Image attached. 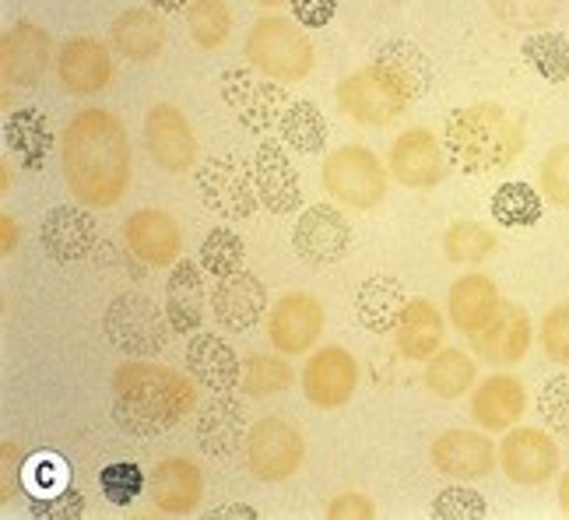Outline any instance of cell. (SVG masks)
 Wrapping results in <instances>:
<instances>
[{
    "instance_id": "obj_1",
    "label": "cell",
    "mask_w": 569,
    "mask_h": 520,
    "mask_svg": "<svg viewBox=\"0 0 569 520\" xmlns=\"http://www.w3.org/2000/svg\"><path fill=\"white\" fill-rule=\"evenodd\" d=\"M68 190L84 208H113L130 183V144L123 123L106 110L78 113L60 144Z\"/></svg>"
},
{
    "instance_id": "obj_2",
    "label": "cell",
    "mask_w": 569,
    "mask_h": 520,
    "mask_svg": "<svg viewBox=\"0 0 569 520\" xmlns=\"http://www.w3.org/2000/svg\"><path fill=\"white\" fill-rule=\"evenodd\" d=\"M109 387H113V422L127 437H162L197 408V387L162 362H123Z\"/></svg>"
},
{
    "instance_id": "obj_3",
    "label": "cell",
    "mask_w": 569,
    "mask_h": 520,
    "mask_svg": "<svg viewBox=\"0 0 569 520\" xmlns=\"http://www.w3.org/2000/svg\"><path fill=\"white\" fill-rule=\"evenodd\" d=\"M443 148L468 177L507 169L523 151V130L492 102L461 106L443 123Z\"/></svg>"
},
{
    "instance_id": "obj_4",
    "label": "cell",
    "mask_w": 569,
    "mask_h": 520,
    "mask_svg": "<svg viewBox=\"0 0 569 520\" xmlns=\"http://www.w3.org/2000/svg\"><path fill=\"white\" fill-rule=\"evenodd\" d=\"M102 331L117 352H123L130 359H151V356L166 352L172 323L151 296L120 292L102 313Z\"/></svg>"
},
{
    "instance_id": "obj_5",
    "label": "cell",
    "mask_w": 569,
    "mask_h": 520,
    "mask_svg": "<svg viewBox=\"0 0 569 520\" xmlns=\"http://www.w3.org/2000/svg\"><path fill=\"white\" fill-rule=\"evenodd\" d=\"M323 190L356 211H373L387 198V169L362 144H341L323 162Z\"/></svg>"
},
{
    "instance_id": "obj_6",
    "label": "cell",
    "mask_w": 569,
    "mask_h": 520,
    "mask_svg": "<svg viewBox=\"0 0 569 520\" xmlns=\"http://www.w3.org/2000/svg\"><path fill=\"white\" fill-rule=\"evenodd\" d=\"M247 57L257 71L278 81H302L313 68V47L302 39L292 21L264 18L247 36Z\"/></svg>"
},
{
    "instance_id": "obj_7",
    "label": "cell",
    "mask_w": 569,
    "mask_h": 520,
    "mask_svg": "<svg viewBox=\"0 0 569 520\" xmlns=\"http://www.w3.org/2000/svg\"><path fill=\"white\" fill-rule=\"evenodd\" d=\"M197 193H201V204L214 219H226V222L253 219V211L260 204L253 172L236 156L208 159L204 166H197Z\"/></svg>"
},
{
    "instance_id": "obj_8",
    "label": "cell",
    "mask_w": 569,
    "mask_h": 520,
    "mask_svg": "<svg viewBox=\"0 0 569 520\" xmlns=\"http://www.w3.org/2000/svg\"><path fill=\"white\" fill-rule=\"evenodd\" d=\"M306 443L302 432L284 419H260L247 432V471L257 482L278 486L302 468Z\"/></svg>"
},
{
    "instance_id": "obj_9",
    "label": "cell",
    "mask_w": 569,
    "mask_h": 520,
    "mask_svg": "<svg viewBox=\"0 0 569 520\" xmlns=\"http://www.w3.org/2000/svg\"><path fill=\"white\" fill-rule=\"evenodd\" d=\"M356 247L352 222L331 204H313L299 214V222L292 229V250L302 264L310 268H331L341 264L348 250Z\"/></svg>"
},
{
    "instance_id": "obj_10",
    "label": "cell",
    "mask_w": 569,
    "mask_h": 520,
    "mask_svg": "<svg viewBox=\"0 0 569 520\" xmlns=\"http://www.w3.org/2000/svg\"><path fill=\"white\" fill-rule=\"evenodd\" d=\"M359 387V362L341 344H323L302 366V394L317 408H345Z\"/></svg>"
},
{
    "instance_id": "obj_11",
    "label": "cell",
    "mask_w": 569,
    "mask_h": 520,
    "mask_svg": "<svg viewBox=\"0 0 569 520\" xmlns=\"http://www.w3.org/2000/svg\"><path fill=\"white\" fill-rule=\"evenodd\" d=\"M499 468L513 486H545L559 471V443L545 429H507L499 443Z\"/></svg>"
},
{
    "instance_id": "obj_12",
    "label": "cell",
    "mask_w": 569,
    "mask_h": 520,
    "mask_svg": "<svg viewBox=\"0 0 569 520\" xmlns=\"http://www.w3.org/2000/svg\"><path fill=\"white\" fill-rule=\"evenodd\" d=\"M390 172L393 180L411 187V190H432L447 180L450 172V156L443 148V138L429 134L426 127L405 130L390 148Z\"/></svg>"
},
{
    "instance_id": "obj_13",
    "label": "cell",
    "mask_w": 569,
    "mask_h": 520,
    "mask_svg": "<svg viewBox=\"0 0 569 520\" xmlns=\"http://www.w3.org/2000/svg\"><path fill=\"white\" fill-rule=\"evenodd\" d=\"M39 243L53 264L71 268L81 264L84 257H92L99 247V222L92 211L74 204H57L47 211V219L39 222Z\"/></svg>"
},
{
    "instance_id": "obj_14",
    "label": "cell",
    "mask_w": 569,
    "mask_h": 520,
    "mask_svg": "<svg viewBox=\"0 0 569 520\" xmlns=\"http://www.w3.org/2000/svg\"><path fill=\"white\" fill-rule=\"evenodd\" d=\"M268 307H271L268 286L247 268L214 281L211 310H214V323L222 331H239V334L253 331L257 323L268 317Z\"/></svg>"
},
{
    "instance_id": "obj_15",
    "label": "cell",
    "mask_w": 569,
    "mask_h": 520,
    "mask_svg": "<svg viewBox=\"0 0 569 520\" xmlns=\"http://www.w3.org/2000/svg\"><path fill=\"white\" fill-rule=\"evenodd\" d=\"M323 302L313 292H289L274 302L268 317V338L281 356H302L323 334Z\"/></svg>"
},
{
    "instance_id": "obj_16",
    "label": "cell",
    "mask_w": 569,
    "mask_h": 520,
    "mask_svg": "<svg viewBox=\"0 0 569 520\" xmlns=\"http://www.w3.org/2000/svg\"><path fill=\"white\" fill-rule=\"evenodd\" d=\"M429 458L436 471L447 474L457 482H478L492 474L496 468V443L486 432H471V429H447L432 440Z\"/></svg>"
},
{
    "instance_id": "obj_17",
    "label": "cell",
    "mask_w": 569,
    "mask_h": 520,
    "mask_svg": "<svg viewBox=\"0 0 569 520\" xmlns=\"http://www.w3.org/2000/svg\"><path fill=\"white\" fill-rule=\"evenodd\" d=\"M338 102H341V110L348 117L366 123V127L393 123L408 106V99L393 89V84L377 68H366V71H359L352 78H345L338 84Z\"/></svg>"
},
{
    "instance_id": "obj_18",
    "label": "cell",
    "mask_w": 569,
    "mask_h": 520,
    "mask_svg": "<svg viewBox=\"0 0 569 520\" xmlns=\"http://www.w3.org/2000/svg\"><path fill=\"white\" fill-rule=\"evenodd\" d=\"M144 141H148V156L156 159L162 172H187L197 162V138L187 117L177 106L159 102L156 110L144 120Z\"/></svg>"
},
{
    "instance_id": "obj_19",
    "label": "cell",
    "mask_w": 569,
    "mask_h": 520,
    "mask_svg": "<svg viewBox=\"0 0 569 520\" xmlns=\"http://www.w3.org/2000/svg\"><path fill=\"white\" fill-rule=\"evenodd\" d=\"M123 243L138 260L151 268L177 264L183 250V232L169 211L162 208H141L123 222Z\"/></svg>"
},
{
    "instance_id": "obj_20",
    "label": "cell",
    "mask_w": 569,
    "mask_h": 520,
    "mask_svg": "<svg viewBox=\"0 0 569 520\" xmlns=\"http://www.w3.org/2000/svg\"><path fill=\"white\" fill-rule=\"evenodd\" d=\"M468 338H471V349L478 359H486L492 366H513L528 356L535 328H531L528 310H523L520 302H502L499 313L486 323V328Z\"/></svg>"
},
{
    "instance_id": "obj_21",
    "label": "cell",
    "mask_w": 569,
    "mask_h": 520,
    "mask_svg": "<svg viewBox=\"0 0 569 520\" xmlns=\"http://www.w3.org/2000/svg\"><path fill=\"white\" fill-rule=\"evenodd\" d=\"M253 187L257 198L271 214H292L299 211L302 187H299V169L284 156V148L274 141H264L253 156Z\"/></svg>"
},
{
    "instance_id": "obj_22",
    "label": "cell",
    "mask_w": 569,
    "mask_h": 520,
    "mask_svg": "<svg viewBox=\"0 0 569 520\" xmlns=\"http://www.w3.org/2000/svg\"><path fill=\"white\" fill-rule=\"evenodd\" d=\"M148 496L162 513H193L204 496V474L187 458H166L148 471Z\"/></svg>"
},
{
    "instance_id": "obj_23",
    "label": "cell",
    "mask_w": 569,
    "mask_h": 520,
    "mask_svg": "<svg viewBox=\"0 0 569 520\" xmlns=\"http://www.w3.org/2000/svg\"><path fill=\"white\" fill-rule=\"evenodd\" d=\"M247 432L243 401L229 398V390L214 394L197 416V443L211 458H232L239 447H247Z\"/></svg>"
},
{
    "instance_id": "obj_24",
    "label": "cell",
    "mask_w": 569,
    "mask_h": 520,
    "mask_svg": "<svg viewBox=\"0 0 569 520\" xmlns=\"http://www.w3.org/2000/svg\"><path fill=\"white\" fill-rule=\"evenodd\" d=\"M187 370L201 387H211L214 394H222V390L239 387L243 362H239L236 349L226 338L208 334V331H193L187 341Z\"/></svg>"
},
{
    "instance_id": "obj_25",
    "label": "cell",
    "mask_w": 569,
    "mask_h": 520,
    "mask_svg": "<svg viewBox=\"0 0 569 520\" xmlns=\"http://www.w3.org/2000/svg\"><path fill=\"white\" fill-rule=\"evenodd\" d=\"M528 408V394L523 383L510 373H496L489 380H481L471 394V419L489 429V432H507L517 426V419Z\"/></svg>"
},
{
    "instance_id": "obj_26",
    "label": "cell",
    "mask_w": 569,
    "mask_h": 520,
    "mask_svg": "<svg viewBox=\"0 0 569 520\" xmlns=\"http://www.w3.org/2000/svg\"><path fill=\"white\" fill-rule=\"evenodd\" d=\"M502 296L496 289V281L486 274H465L457 278L447 292V313L450 323L461 334H478L486 323L499 313Z\"/></svg>"
},
{
    "instance_id": "obj_27",
    "label": "cell",
    "mask_w": 569,
    "mask_h": 520,
    "mask_svg": "<svg viewBox=\"0 0 569 520\" xmlns=\"http://www.w3.org/2000/svg\"><path fill=\"white\" fill-rule=\"evenodd\" d=\"M57 74L60 84L74 96H96L109 84V53L102 50V42L96 39H71L63 42V50L57 57Z\"/></svg>"
},
{
    "instance_id": "obj_28",
    "label": "cell",
    "mask_w": 569,
    "mask_h": 520,
    "mask_svg": "<svg viewBox=\"0 0 569 520\" xmlns=\"http://www.w3.org/2000/svg\"><path fill=\"white\" fill-rule=\"evenodd\" d=\"M226 99L236 106V113L239 120H243L253 134H268L271 127L281 123V106H289L284 102V92L278 89V84H264V81H253L250 74H226Z\"/></svg>"
},
{
    "instance_id": "obj_29",
    "label": "cell",
    "mask_w": 569,
    "mask_h": 520,
    "mask_svg": "<svg viewBox=\"0 0 569 520\" xmlns=\"http://www.w3.org/2000/svg\"><path fill=\"white\" fill-rule=\"evenodd\" d=\"M405 307H408V292L401 281L390 274H369L356 289V320L362 331H373V334L393 331Z\"/></svg>"
},
{
    "instance_id": "obj_30",
    "label": "cell",
    "mask_w": 569,
    "mask_h": 520,
    "mask_svg": "<svg viewBox=\"0 0 569 520\" xmlns=\"http://www.w3.org/2000/svg\"><path fill=\"white\" fill-rule=\"evenodd\" d=\"M204 268H197L193 260H177L172 274L166 278V317L172 331L193 334L204 320Z\"/></svg>"
},
{
    "instance_id": "obj_31",
    "label": "cell",
    "mask_w": 569,
    "mask_h": 520,
    "mask_svg": "<svg viewBox=\"0 0 569 520\" xmlns=\"http://www.w3.org/2000/svg\"><path fill=\"white\" fill-rule=\"evenodd\" d=\"M443 338H447V328H443L440 310H436L429 299H408L398 328H393L398 352L405 359H426L429 362L436 352L443 349Z\"/></svg>"
},
{
    "instance_id": "obj_32",
    "label": "cell",
    "mask_w": 569,
    "mask_h": 520,
    "mask_svg": "<svg viewBox=\"0 0 569 520\" xmlns=\"http://www.w3.org/2000/svg\"><path fill=\"white\" fill-rule=\"evenodd\" d=\"M373 68L398 89L408 102L422 99L432 84V63L426 60V53L411 42H387L380 47Z\"/></svg>"
},
{
    "instance_id": "obj_33",
    "label": "cell",
    "mask_w": 569,
    "mask_h": 520,
    "mask_svg": "<svg viewBox=\"0 0 569 520\" xmlns=\"http://www.w3.org/2000/svg\"><path fill=\"white\" fill-rule=\"evenodd\" d=\"M4 141L26 169H39L53 148V127L39 110H18L4 123Z\"/></svg>"
},
{
    "instance_id": "obj_34",
    "label": "cell",
    "mask_w": 569,
    "mask_h": 520,
    "mask_svg": "<svg viewBox=\"0 0 569 520\" xmlns=\"http://www.w3.org/2000/svg\"><path fill=\"white\" fill-rule=\"evenodd\" d=\"M50 39L32 26H18L4 39V74L14 84H36V78L47 68Z\"/></svg>"
},
{
    "instance_id": "obj_35",
    "label": "cell",
    "mask_w": 569,
    "mask_h": 520,
    "mask_svg": "<svg viewBox=\"0 0 569 520\" xmlns=\"http://www.w3.org/2000/svg\"><path fill=\"white\" fill-rule=\"evenodd\" d=\"M117 50L130 60H151L166 47V26L151 11H127L113 26Z\"/></svg>"
},
{
    "instance_id": "obj_36",
    "label": "cell",
    "mask_w": 569,
    "mask_h": 520,
    "mask_svg": "<svg viewBox=\"0 0 569 520\" xmlns=\"http://www.w3.org/2000/svg\"><path fill=\"white\" fill-rule=\"evenodd\" d=\"M475 377H478L475 359H468L461 349H440L426 366V387L443 401L465 398Z\"/></svg>"
},
{
    "instance_id": "obj_37",
    "label": "cell",
    "mask_w": 569,
    "mask_h": 520,
    "mask_svg": "<svg viewBox=\"0 0 569 520\" xmlns=\"http://www.w3.org/2000/svg\"><path fill=\"white\" fill-rule=\"evenodd\" d=\"M492 219L502 229H531L541 222V193L523 183L510 180L492 193Z\"/></svg>"
},
{
    "instance_id": "obj_38",
    "label": "cell",
    "mask_w": 569,
    "mask_h": 520,
    "mask_svg": "<svg viewBox=\"0 0 569 520\" xmlns=\"http://www.w3.org/2000/svg\"><path fill=\"white\" fill-rule=\"evenodd\" d=\"M278 134L289 148L302 151V156H317L327 144V120L313 102H289L281 113Z\"/></svg>"
},
{
    "instance_id": "obj_39",
    "label": "cell",
    "mask_w": 569,
    "mask_h": 520,
    "mask_svg": "<svg viewBox=\"0 0 569 520\" xmlns=\"http://www.w3.org/2000/svg\"><path fill=\"white\" fill-rule=\"evenodd\" d=\"M443 257L450 260V264H486V260L496 253L499 240H496V232L489 226H481V222H453L447 232H443Z\"/></svg>"
},
{
    "instance_id": "obj_40",
    "label": "cell",
    "mask_w": 569,
    "mask_h": 520,
    "mask_svg": "<svg viewBox=\"0 0 569 520\" xmlns=\"http://www.w3.org/2000/svg\"><path fill=\"white\" fill-rule=\"evenodd\" d=\"M292 380H296V370L289 366V359H281V352L278 356L253 352L243 362L239 390H243L247 398H271V394H281V390H289Z\"/></svg>"
},
{
    "instance_id": "obj_41",
    "label": "cell",
    "mask_w": 569,
    "mask_h": 520,
    "mask_svg": "<svg viewBox=\"0 0 569 520\" xmlns=\"http://www.w3.org/2000/svg\"><path fill=\"white\" fill-rule=\"evenodd\" d=\"M243 253H247L243 236L226 229V226H218L204 236V243H201V268L211 278H226V274L243 268Z\"/></svg>"
},
{
    "instance_id": "obj_42",
    "label": "cell",
    "mask_w": 569,
    "mask_h": 520,
    "mask_svg": "<svg viewBox=\"0 0 569 520\" xmlns=\"http://www.w3.org/2000/svg\"><path fill=\"white\" fill-rule=\"evenodd\" d=\"M523 60H528L545 81L569 78V42L556 32H545L523 42Z\"/></svg>"
},
{
    "instance_id": "obj_43",
    "label": "cell",
    "mask_w": 569,
    "mask_h": 520,
    "mask_svg": "<svg viewBox=\"0 0 569 520\" xmlns=\"http://www.w3.org/2000/svg\"><path fill=\"white\" fill-rule=\"evenodd\" d=\"M99 489L113 507H130L148 489V474L134 461H117V464L102 468Z\"/></svg>"
},
{
    "instance_id": "obj_44",
    "label": "cell",
    "mask_w": 569,
    "mask_h": 520,
    "mask_svg": "<svg viewBox=\"0 0 569 520\" xmlns=\"http://www.w3.org/2000/svg\"><path fill=\"white\" fill-rule=\"evenodd\" d=\"M187 21H190V36L201 42L204 50L222 47L229 36V11L222 0H197Z\"/></svg>"
},
{
    "instance_id": "obj_45",
    "label": "cell",
    "mask_w": 569,
    "mask_h": 520,
    "mask_svg": "<svg viewBox=\"0 0 569 520\" xmlns=\"http://www.w3.org/2000/svg\"><path fill=\"white\" fill-rule=\"evenodd\" d=\"M486 513H489L486 496L468 489V486L440 489L432 500V517H440V520H481Z\"/></svg>"
},
{
    "instance_id": "obj_46",
    "label": "cell",
    "mask_w": 569,
    "mask_h": 520,
    "mask_svg": "<svg viewBox=\"0 0 569 520\" xmlns=\"http://www.w3.org/2000/svg\"><path fill=\"white\" fill-rule=\"evenodd\" d=\"M26 474V489L32 492V496H47V492H57V489H63V486H71L68 479V461L63 458H57V453H36V458L21 468Z\"/></svg>"
},
{
    "instance_id": "obj_47",
    "label": "cell",
    "mask_w": 569,
    "mask_h": 520,
    "mask_svg": "<svg viewBox=\"0 0 569 520\" xmlns=\"http://www.w3.org/2000/svg\"><path fill=\"white\" fill-rule=\"evenodd\" d=\"M541 193L556 208L569 211V144L552 148L541 162Z\"/></svg>"
},
{
    "instance_id": "obj_48",
    "label": "cell",
    "mask_w": 569,
    "mask_h": 520,
    "mask_svg": "<svg viewBox=\"0 0 569 520\" xmlns=\"http://www.w3.org/2000/svg\"><path fill=\"white\" fill-rule=\"evenodd\" d=\"M538 411L545 426H552L556 432L569 437V373L545 380V387L538 390Z\"/></svg>"
},
{
    "instance_id": "obj_49",
    "label": "cell",
    "mask_w": 569,
    "mask_h": 520,
    "mask_svg": "<svg viewBox=\"0 0 569 520\" xmlns=\"http://www.w3.org/2000/svg\"><path fill=\"white\" fill-rule=\"evenodd\" d=\"M29 513L36 520H78L84 513V496L74 486H63L47 496H32Z\"/></svg>"
},
{
    "instance_id": "obj_50",
    "label": "cell",
    "mask_w": 569,
    "mask_h": 520,
    "mask_svg": "<svg viewBox=\"0 0 569 520\" xmlns=\"http://www.w3.org/2000/svg\"><path fill=\"white\" fill-rule=\"evenodd\" d=\"M541 349L552 362L569 366V302H559L541 320Z\"/></svg>"
},
{
    "instance_id": "obj_51",
    "label": "cell",
    "mask_w": 569,
    "mask_h": 520,
    "mask_svg": "<svg viewBox=\"0 0 569 520\" xmlns=\"http://www.w3.org/2000/svg\"><path fill=\"white\" fill-rule=\"evenodd\" d=\"M338 0H292V14L306 29H323L335 18Z\"/></svg>"
},
{
    "instance_id": "obj_52",
    "label": "cell",
    "mask_w": 569,
    "mask_h": 520,
    "mask_svg": "<svg viewBox=\"0 0 569 520\" xmlns=\"http://www.w3.org/2000/svg\"><path fill=\"white\" fill-rule=\"evenodd\" d=\"M327 517H331V520H373L377 507L369 503L366 496L348 492V496H338V500H331V507H327Z\"/></svg>"
},
{
    "instance_id": "obj_53",
    "label": "cell",
    "mask_w": 569,
    "mask_h": 520,
    "mask_svg": "<svg viewBox=\"0 0 569 520\" xmlns=\"http://www.w3.org/2000/svg\"><path fill=\"white\" fill-rule=\"evenodd\" d=\"M226 517H247V520H253L257 510L247 507V503H229V507H214V510L208 513V520H226Z\"/></svg>"
},
{
    "instance_id": "obj_54",
    "label": "cell",
    "mask_w": 569,
    "mask_h": 520,
    "mask_svg": "<svg viewBox=\"0 0 569 520\" xmlns=\"http://www.w3.org/2000/svg\"><path fill=\"white\" fill-rule=\"evenodd\" d=\"M559 507L569 517V471H562V479H559Z\"/></svg>"
},
{
    "instance_id": "obj_55",
    "label": "cell",
    "mask_w": 569,
    "mask_h": 520,
    "mask_svg": "<svg viewBox=\"0 0 569 520\" xmlns=\"http://www.w3.org/2000/svg\"><path fill=\"white\" fill-rule=\"evenodd\" d=\"M151 4H156L159 11H180L187 0H151Z\"/></svg>"
}]
</instances>
